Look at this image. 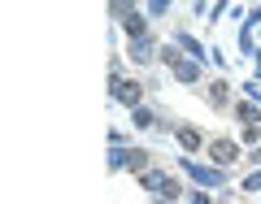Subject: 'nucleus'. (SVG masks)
Here are the masks:
<instances>
[{"label": "nucleus", "mask_w": 261, "mask_h": 204, "mask_svg": "<svg viewBox=\"0 0 261 204\" xmlns=\"http://www.w3.org/2000/svg\"><path fill=\"white\" fill-rule=\"evenodd\" d=\"M183 169L196 178V183H205V187H218V183H222V174H218V169H200V165H187V161H183Z\"/></svg>", "instance_id": "3"}, {"label": "nucleus", "mask_w": 261, "mask_h": 204, "mask_svg": "<svg viewBox=\"0 0 261 204\" xmlns=\"http://www.w3.org/2000/svg\"><path fill=\"white\" fill-rule=\"evenodd\" d=\"M244 187H248V191H257V187H261V169H257V174H252V178H248Z\"/></svg>", "instance_id": "7"}, {"label": "nucleus", "mask_w": 261, "mask_h": 204, "mask_svg": "<svg viewBox=\"0 0 261 204\" xmlns=\"http://www.w3.org/2000/svg\"><path fill=\"white\" fill-rule=\"evenodd\" d=\"M166 61L174 65V78H178V83H196V78H200V61H183L174 48H166Z\"/></svg>", "instance_id": "1"}, {"label": "nucleus", "mask_w": 261, "mask_h": 204, "mask_svg": "<svg viewBox=\"0 0 261 204\" xmlns=\"http://www.w3.org/2000/svg\"><path fill=\"white\" fill-rule=\"evenodd\" d=\"M178 143H183V148H200V135H196V130H178Z\"/></svg>", "instance_id": "6"}, {"label": "nucleus", "mask_w": 261, "mask_h": 204, "mask_svg": "<svg viewBox=\"0 0 261 204\" xmlns=\"http://www.w3.org/2000/svg\"><path fill=\"white\" fill-rule=\"evenodd\" d=\"M113 100H118V104H130V109H135V104H140V87L113 74Z\"/></svg>", "instance_id": "2"}, {"label": "nucleus", "mask_w": 261, "mask_h": 204, "mask_svg": "<svg viewBox=\"0 0 261 204\" xmlns=\"http://www.w3.org/2000/svg\"><path fill=\"white\" fill-rule=\"evenodd\" d=\"M192 204H209V200H205V191H196V195H192Z\"/></svg>", "instance_id": "8"}, {"label": "nucleus", "mask_w": 261, "mask_h": 204, "mask_svg": "<svg viewBox=\"0 0 261 204\" xmlns=\"http://www.w3.org/2000/svg\"><path fill=\"white\" fill-rule=\"evenodd\" d=\"M130 56H135V61H148L152 56V39L144 35V39H130Z\"/></svg>", "instance_id": "4"}, {"label": "nucleus", "mask_w": 261, "mask_h": 204, "mask_svg": "<svg viewBox=\"0 0 261 204\" xmlns=\"http://www.w3.org/2000/svg\"><path fill=\"white\" fill-rule=\"evenodd\" d=\"M214 157H218V161H231V157H235V143H231V139L214 143Z\"/></svg>", "instance_id": "5"}]
</instances>
